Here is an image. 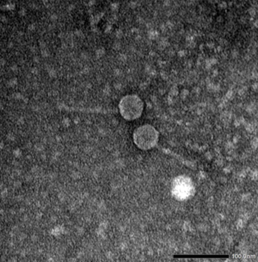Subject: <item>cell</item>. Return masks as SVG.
Wrapping results in <instances>:
<instances>
[{
	"instance_id": "7a4b0ae2",
	"label": "cell",
	"mask_w": 258,
	"mask_h": 262,
	"mask_svg": "<svg viewBox=\"0 0 258 262\" xmlns=\"http://www.w3.org/2000/svg\"><path fill=\"white\" fill-rule=\"evenodd\" d=\"M119 109L124 119L132 121L140 117L144 109V103L137 95H129L121 99Z\"/></svg>"
},
{
	"instance_id": "6da1fadb",
	"label": "cell",
	"mask_w": 258,
	"mask_h": 262,
	"mask_svg": "<svg viewBox=\"0 0 258 262\" xmlns=\"http://www.w3.org/2000/svg\"><path fill=\"white\" fill-rule=\"evenodd\" d=\"M159 139L157 130L150 125H145L135 129L133 133V141L137 148L148 150L156 146Z\"/></svg>"
},
{
	"instance_id": "3957f363",
	"label": "cell",
	"mask_w": 258,
	"mask_h": 262,
	"mask_svg": "<svg viewBox=\"0 0 258 262\" xmlns=\"http://www.w3.org/2000/svg\"><path fill=\"white\" fill-rule=\"evenodd\" d=\"M172 191L176 200L184 201L189 200L194 194L195 187L190 178L179 177L173 181Z\"/></svg>"
}]
</instances>
